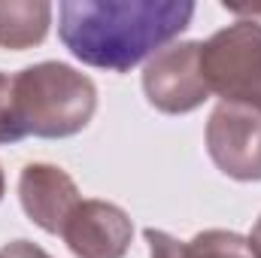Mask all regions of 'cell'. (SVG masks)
Segmentation results:
<instances>
[{
  "instance_id": "277c9868",
  "label": "cell",
  "mask_w": 261,
  "mask_h": 258,
  "mask_svg": "<svg viewBox=\"0 0 261 258\" xmlns=\"http://www.w3.org/2000/svg\"><path fill=\"white\" fill-rule=\"evenodd\" d=\"M146 100L167 116H182L210 100V85L200 70V40L170 43L143 67Z\"/></svg>"
},
{
  "instance_id": "5bb4252c",
  "label": "cell",
  "mask_w": 261,
  "mask_h": 258,
  "mask_svg": "<svg viewBox=\"0 0 261 258\" xmlns=\"http://www.w3.org/2000/svg\"><path fill=\"white\" fill-rule=\"evenodd\" d=\"M3 192H6V176H3V170H0V200H3Z\"/></svg>"
},
{
  "instance_id": "7c38bea8",
  "label": "cell",
  "mask_w": 261,
  "mask_h": 258,
  "mask_svg": "<svg viewBox=\"0 0 261 258\" xmlns=\"http://www.w3.org/2000/svg\"><path fill=\"white\" fill-rule=\"evenodd\" d=\"M0 258H52L46 249H40L31 240H12L0 249Z\"/></svg>"
},
{
  "instance_id": "9c48e42d",
  "label": "cell",
  "mask_w": 261,
  "mask_h": 258,
  "mask_svg": "<svg viewBox=\"0 0 261 258\" xmlns=\"http://www.w3.org/2000/svg\"><path fill=\"white\" fill-rule=\"evenodd\" d=\"M189 258H255V252L243 234L210 228L189 240Z\"/></svg>"
},
{
  "instance_id": "52a82bcc",
  "label": "cell",
  "mask_w": 261,
  "mask_h": 258,
  "mask_svg": "<svg viewBox=\"0 0 261 258\" xmlns=\"http://www.w3.org/2000/svg\"><path fill=\"white\" fill-rule=\"evenodd\" d=\"M18 200L24 216L37 228H43L46 234H61L82 197L64 167L34 161L18 176Z\"/></svg>"
},
{
  "instance_id": "ba28073f",
  "label": "cell",
  "mask_w": 261,
  "mask_h": 258,
  "mask_svg": "<svg viewBox=\"0 0 261 258\" xmlns=\"http://www.w3.org/2000/svg\"><path fill=\"white\" fill-rule=\"evenodd\" d=\"M52 24V3L46 0H0V46L21 52L40 46Z\"/></svg>"
},
{
  "instance_id": "8992f818",
  "label": "cell",
  "mask_w": 261,
  "mask_h": 258,
  "mask_svg": "<svg viewBox=\"0 0 261 258\" xmlns=\"http://www.w3.org/2000/svg\"><path fill=\"white\" fill-rule=\"evenodd\" d=\"M61 237L76 258H125L134 237V222L122 207L91 197L79 200Z\"/></svg>"
},
{
  "instance_id": "6da1fadb",
  "label": "cell",
  "mask_w": 261,
  "mask_h": 258,
  "mask_svg": "<svg viewBox=\"0 0 261 258\" xmlns=\"http://www.w3.org/2000/svg\"><path fill=\"white\" fill-rule=\"evenodd\" d=\"M192 18V0H64L58 37L82 64L128 73L167 49Z\"/></svg>"
},
{
  "instance_id": "8fae6325",
  "label": "cell",
  "mask_w": 261,
  "mask_h": 258,
  "mask_svg": "<svg viewBox=\"0 0 261 258\" xmlns=\"http://www.w3.org/2000/svg\"><path fill=\"white\" fill-rule=\"evenodd\" d=\"M143 237H146V243H149V258H189V243L176 240V237L167 234V231L146 228Z\"/></svg>"
},
{
  "instance_id": "30bf717a",
  "label": "cell",
  "mask_w": 261,
  "mask_h": 258,
  "mask_svg": "<svg viewBox=\"0 0 261 258\" xmlns=\"http://www.w3.org/2000/svg\"><path fill=\"white\" fill-rule=\"evenodd\" d=\"M24 140V134L15 122V104H12V76H6L0 70V146L18 143Z\"/></svg>"
},
{
  "instance_id": "7a4b0ae2",
  "label": "cell",
  "mask_w": 261,
  "mask_h": 258,
  "mask_svg": "<svg viewBox=\"0 0 261 258\" xmlns=\"http://www.w3.org/2000/svg\"><path fill=\"white\" fill-rule=\"evenodd\" d=\"M15 122L24 137L61 140L88 128L97 110V85L61 61H40L12 76Z\"/></svg>"
},
{
  "instance_id": "4fadbf2b",
  "label": "cell",
  "mask_w": 261,
  "mask_h": 258,
  "mask_svg": "<svg viewBox=\"0 0 261 258\" xmlns=\"http://www.w3.org/2000/svg\"><path fill=\"white\" fill-rule=\"evenodd\" d=\"M246 240H249V246H252V252H255V258H261V219L255 222V228H252V234H249Z\"/></svg>"
},
{
  "instance_id": "5b68a950",
  "label": "cell",
  "mask_w": 261,
  "mask_h": 258,
  "mask_svg": "<svg viewBox=\"0 0 261 258\" xmlns=\"http://www.w3.org/2000/svg\"><path fill=\"white\" fill-rule=\"evenodd\" d=\"M206 152L213 164L237 179H261V110L243 104H219L206 122Z\"/></svg>"
},
{
  "instance_id": "3957f363",
  "label": "cell",
  "mask_w": 261,
  "mask_h": 258,
  "mask_svg": "<svg viewBox=\"0 0 261 258\" xmlns=\"http://www.w3.org/2000/svg\"><path fill=\"white\" fill-rule=\"evenodd\" d=\"M200 70L222 104L261 110V21L243 18L200 43Z\"/></svg>"
}]
</instances>
